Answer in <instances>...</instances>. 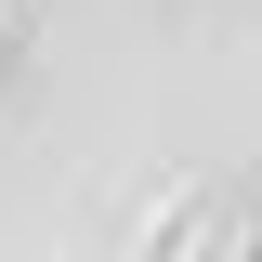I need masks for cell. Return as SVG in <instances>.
I'll use <instances>...</instances> for the list:
<instances>
[{
	"label": "cell",
	"instance_id": "cell-1",
	"mask_svg": "<svg viewBox=\"0 0 262 262\" xmlns=\"http://www.w3.org/2000/svg\"><path fill=\"white\" fill-rule=\"evenodd\" d=\"M236 262H262V236H249V249H236Z\"/></svg>",
	"mask_w": 262,
	"mask_h": 262
}]
</instances>
